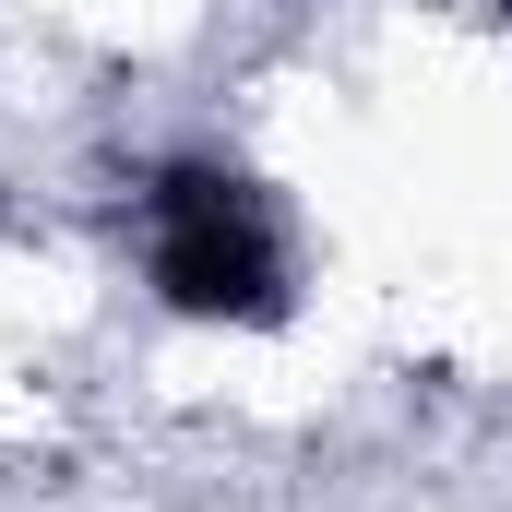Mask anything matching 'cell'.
I'll list each match as a JSON object with an SVG mask.
<instances>
[{"instance_id": "cell-1", "label": "cell", "mask_w": 512, "mask_h": 512, "mask_svg": "<svg viewBox=\"0 0 512 512\" xmlns=\"http://www.w3.org/2000/svg\"><path fill=\"white\" fill-rule=\"evenodd\" d=\"M131 227H143V286H155L179 322H227V334L286 322L298 251H286V215H274V191H262L251 167H227V155H167V167H143Z\"/></svg>"}, {"instance_id": "cell-2", "label": "cell", "mask_w": 512, "mask_h": 512, "mask_svg": "<svg viewBox=\"0 0 512 512\" xmlns=\"http://www.w3.org/2000/svg\"><path fill=\"white\" fill-rule=\"evenodd\" d=\"M489 12H501V24H512V0H489Z\"/></svg>"}]
</instances>
